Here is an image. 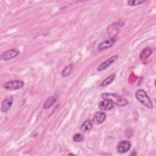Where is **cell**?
<instances>
[{
    "label": "cell",
    "mask_w": 156,
    "mask_h": 156,
    "mask_svg": "<svg viewBox=\"0 0 156 156\" xmlns=\"http://www.w3.org/2000/svg\"><path fill=\"white\" fill-rule=\"evenodd\" d=\"M99 108L102 110H110L113 108V104L107 100H104L99 102Z\"/></svg>",
    "instance_id": "10"
},
{
    "label": "cell",
    "mask_w": 156,
    "mask_h": 156,
    "mask_svg": "<svg viewBox=\"0 0 156 156\" xmlns=\"http://www.w3.org/2000/svg\"><path fill=\"white\" fill-rule=\"evenodd\" d=\"M105 118H106V115L105 113L98 112L94 113L93 118V122L94 124L99 125L104 122Z\"/></svg>",
    "instance_id": "8"
},
{
    "label": "cell",
    "mask_w": 156,
    "mask_h": 156,
    "mask_svg": "<svg viewBox=\"0 0 156 156\" xmlns=\"http://www.w3.org/2000/svg\"><path fill=\"white\" fill-rule=\"evenodd\" d=\"M24 82L20 80H12L5 83L3 85V87L7 90H16L20 88H21L24 86Z\"/></svg>",
    "instance_id": "3"
},
{
    "label": "cell",
    "mask_w": 156,
    "mask_h": 156,
    "mask_svg": "<svg viewBox=\"0 0 156 156\" xmlns=\"http://www.w3.org/2000/svg\"><path fill=\"white\" fill-rule=\"evenodd\" d=\"M115 74H112L111 75H110L109 76H108L107 78H105L100 84L101 87H105L107 86L108 85H109L110 83H111L115 79Z\"/></svg>",
    "instance_id": "14"
},
{
    "label": "cell",
    "mask_w": 156,
    "mask_h": 156,
    "mask_svg": "<svg viewBox=\"0 0 156 156\" xmlns=\"http://www.w3.org/2000/svg\"><path fill=\"white\" fill-rule=\"evenodd\" d=\"M118 55H113L111 57H110L108 60H105V62H104L103 63H102L97 68V70L98 71H101L102 70H104L106 68H107L108 66H110L118 58Z\"/></svg>",
    "instance_id": "7"
},
{
    "label": "cell",
    "mask_w": 156,
    "mask_h": 156,
    "mask_svg": "<svg viewBox=\"0 0 156 156\" xmlns=\"http://www.w3.org/2000/svg\"><path fill=\"white\" fill-rule=\"evenodd\" d=\"M135 97L136 99L147 108L151 109L153 107L151 100L147 96L146 91L142 89H139L135 92Z\"/></svg>",
    "instance_id": "2"
},
{
    "label": "cell",
    "mask_w": 156,
    "mask_h": 156,
    "mask_svg": "<svg viewBox=\"0 0 156 156\" xmlns=\"http://www.w3.org/2000/svg\"><path fill=\"white\" fill-rule=\"evenodd\" d=\"M152 50L149 47H146L143 49L140 54V58L142 60H144L150 57L152 54Z\"/></svg>",
    "instance_id": "13"
},
{
    "label": "cell",
    "mask_w": 156,
    "mask_h": 156,
    "mask_svg": "<svg viewBox=\"0 0 156 156\" xmlns=\"http://www.w3.org/2000/svg\"><path fill=\"white\" fill-rule=\"evenodd\" d=\"M116 38L115 37H112L108 39H107L99 44L98 46V49L99 51H104L107 49H108L114 44Z\"/></svg>",
    "instance_id": "5"
},
{
    "label": "cell",
    "mask_w": 156,
    "mask_h": 156,
    "mask_svg": "<svg viewBox=\"0 0 156 156\" xmlns=\"http://www.w3.org/2000/svg\"><path fill=\"white\" fill-rule=\"evenodd\" d=\"M83 136L79 133H76L74 136H73V140L75 142H80L82 141L83 140Z\"/></svg>",
    "instance_id": "16"
},
{
    "label": "cell",
    "mask_w": 156,
    "mask_h": 156,
    "mask_svg": "<svg viewBox=\"0 0 156 156\" xmlns=\"http://www.w3.org/2000/svg\"><path fill=\"white\" fill-rule=\"evenodd\" d=\"M57 97L56 96H52L49 97L44 102V104H43V108L44 109H48L49 108H50L51 106H52L54 103L55 102V101H57Z\"/></svg>",
    "instance_id": "12"
},
{
    "label": "cell",
    "mask_w": 156,
    "mask_h": 156,
    "mask_svg": "<svg viewBox=\"0 0 156 156\" xmlns=\"http://www.w3.org/2000/svg\"><path fill=\"white\" fill-rule=\"evenodd\" d=\"M144 2V1H141V0H130L127 2V4L131 6H135V5H140L143 3Z\"/></svg>",
    "instance_id": "17"
},
{
    "label": "cell",
    "mask_w": 156,
    "mask_h": 156,
    "mask_svg": "<svg viewBox=\"0 0 156 156\" xmlns=\"http://www.w3.org/2000/svg\"><path fill=\"white\" fill-rule=\"evenodd\" d=\"M131 143L127 140H122L119 143L117 146V150L119 153H125L130 149Z\"/></svg>",
    "instance_id": "6"
},
{
    "label": "cell",
    "mask_w": 156,
    "mask_h": 156,
    "mask_svg": "<svg viewBox=\"0 0 156 156\" xmlns=\"http://www.w3.org/2000/svg\"><path fill=\"white\" fill-rule=\"evenodd\" d=\"M101 96L104 99L107 100L113 104L119 107L125 106L128 104V101L126 98L114 93H104L102 94Z\"/></svg>",
    "instance_id": "1"
},
{
    "label": "cell",
    "mask_w": 156,
    "mask_h": 156,
    "mask_svg": "<svg viewBox=\"0 0 156 156\" xmlns=\"http://www.w3.org/2000/svg\"><path fill=\"white\" fill-rule=\"evenodd\" d=\"M72 69H73V65H72V64H69V65H67V66L63 69V71H62V76L63 77H64L68 76L70 74V73H71Z\"/></svg>",
    "instance_id": "15"
},
{
    "label": "cell",
    "mask_w": 156,
    "mask_h": 156,
    "mask_svg": "<svg viewBox=\"0 0 156 156\" xmlns=\"http://www.w3.org/2000/svg\"><path fill=\"white\" fill-rule=\"evenodd\" d=\"M19 54V51L17 49H12L3 52L1 55V60L7 61L16 57Z\"/></svg>",
    "instance_id": "4"
},
{
    "label": "cell",
    "mask_w": 156,
    "mask_h": 156,
    "mask_svg": "<svg viewBox=\"0 0 156 156\" xmlns=\"http://www.w3.org/2000/svg\"><path fill=\"white\" fill-rule=\"evenodd\" d=\"M13 102L12 97H8L4 99L1 102V111L2 112H7L10 108Z\"/></svg>",
    "instance_id": "9"
},
{
    "label": "cell",
    "mask_w": 156,
    "mask_h": 156,
    "mask_svg": "<svg viewBox=\"0 0 156 156\" xmlns=\"http://www.w3.org/2000/svg\"><path fill=\"white\" fill-rule=\"evenodd\" d=\"M93 127V122L91 119L85 120L80 126V130L82 132H88Z\"/></svg>",
    "instance_id": "11"
}]
</instances>
